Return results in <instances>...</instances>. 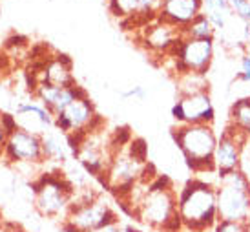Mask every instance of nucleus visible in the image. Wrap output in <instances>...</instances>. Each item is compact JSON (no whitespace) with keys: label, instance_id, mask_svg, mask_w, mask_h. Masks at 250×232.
<instances>
[{"label":"nucleus","instance_id":"nucleus-18","mask_svg":"<svg viewBox=\"0 0 250 232\" xmlns=\"http://www.w3.org/2000/svg\"><path fill=\"white\" fill-rule=\"evenodd\" d=\"M203 15H207V19L214 24L217 33L227 28L230 19L234 17L229 0H203Z\"/></svg>","mask_w":250,"mask_h":232},{"label":"nucleus","instance_id":"nucleus-6","mask_svg":"<svg viewBox=\"0 0 250 232\" xmlns=\"http://www.w3.org/2000/svg\"><path fill=\"white\" fill-rule=\"evenodd\" d=\"M113 219H117V214L97 194H86L84 197L73 196L70 212L64 219V231L91 232L93 229L106 225Z\"/></svg>","mask_w":250,"mask_h":232},{"label":"nucleus","instance_id":"nucleus-28","mask_svg":"<svg viewBox=\"0 0 250 232\" xmlns=\"http://www.w3.org/2000/svg\"><path fill=\"white\" fill-rule=\"evenodd\" d=\"M123 229V223H121V219H113L110 223H106V225H101L97 229H93L91 232H119Z\"/></svg>","mask_w":250,"mask_h":232},{"label":"nucleus","instance_id":"nucleus-4","mask_svg":"<svg viewBox=\"0 0 250 232\" xmlns=\"http://www.w3.org/2000/svg\"><path fill=\"white\" fill-rule=\"evenodd\" d=\"M217 218L221 221L250 223V177L243 170L215 174Z\"/></svg>","mask_w":250,"mask_h":232},{"label":"nucleus","instance_id":"nucleus-7","mask_svg":"<svg viewBox=\"0 0 250 232\" xmlns=\"http://www.w3.org/2000/svg\"><path fill=\"white\" fill-rule=\"evenodd\" d=\"M215 55V41L214 39H188L183 37L172 53L167 57L172 61V71L175 75L185 71H195L207 75L212 68Z\"/></svg>","mask_w":250,"mask_h":232},{"label":"nucleus","instance_id":"nucleus-15","mask_svg":"<svg viewBox=\"0 0 250 232\" xmlns=\"http://www.w3.org/2000/svg\"><path fill=\"white\" fill-rule=\"evenodd\" d=\"M201 13L203 0H163V6L157 17L161 21L183 29Z\"/></svg>","mask_w":250,"mask_h":232},{"label":"nucleus","instance_id":"nucleus-11","mask_svg":"<svg viewBox=\"0 0 250 232\" xmlns=\"http://www.w3.org/2000/svg\"><path fill=\"white\" fill-rule=\"evenodd\" d=\"M143 28H145V31H143V42H145L146 49H150V51L163 57L170 55L172 49L183 39V29H179L174 24H168V22L161 21L159 17L153 19L152 22H148Z\"/></svg>","mask_w":250,"mask_h":232},{"label":"nucleus","instance_id":"nucleus-12","mask_svg":"<svg viewBox=\"0 0 250 232\" xmlns=\"http://www.w3.org/2000/svg\"><path fill=\"white\" fill-rule=\"evenodd\" d=\"M17 125L19 130L28 132L33 135H42L48 132L49 127L55 125V117L49 112L44 105H37V103H29V105H22L17 110Z\"/></svg>","mask_w":250,"mask_h":232},{"label":"nucleus","instance_id":"nucleus-29","mask_svg":"<svg viewBox=\"0 0 250 232\" xmlns=\"http://www.w3.org/2000/svg\"><path fill=\"white\" fill-rule=\"evenodd\" d=\"M26 44V37H11L9 41H7V46L11 48V46H24Z\"/></svg>","mask_w":250,"mask_h":232},{"label":"nucleus","instance_id":"nucleus-14","mask_svg":"<svg viewBox=\"0 0 250 232\" xmlns=\"http://www.w3.org/2000/svg\"><path fill=\"white\" fill-rule=\"evenodd\" d=\"M37 97L41 99V103L49 112L53 113L55 117L57 113H61L66 108V106L73 103L75 99L86 97L88 93L84 88H81L79 84L70 86V88H61V86H53V84H46V83H41L39 88L35 90Z\"/></svg>","mask_w":250,"mask_h":232},{"label":"nucleus","instance_id":"nucleus-26","mask_svg":"<svg viewBox=\"0 0 250 232\" xmlns=\"http://www.w3.org/2000/svg\"><path fill=\"white\" fill-rule=\"evenodd\" d=\"M0 128H2V132L9 137L11 134H15L17 130H19V125H17V117L11 115V113H2L0 115Z\"/></svg>","mask_w":250,"mask_h":232},{"label":"nucleus","instance_id":"nucleus-27","mask_svg":"<svg viewBox=\"0 0 250 232\" xmlns=\"http://www.w3.org/2000/svg\"><path fill=\"white\" fill-rule=\"evenodd\" d=\"M121 97L126 99V101H130V99H133V101H143L146 97V92L143 86H132L130 90L121 92Z\"/></svg>","mask_w":250,"mask_h":232},{"label":"nucleus","instance_id":"nucleus-20","mask_svg":"<svg viewBox=\"0 0 250 232\" xmlns=\"http://www.w3.org/2000/svg\"><path fill=\"white\" fill-rule=\"evenodd\" d=\"M61 130L59 132H46L42 135V154L51 161H64L66 159V150H68V139H61Z\"/></svg>","mask_w":250,"mask_h":232},{"label":"nucleus","instance_id":"nucleus-3","mask_svg":"<svg viewBox=\"0 0 250 232\" xmlns=\"http://www.w3.org/2000/svg\"><path fill=\"white\" fill-rule=\"evenodd\" d=\"M217 137L214 125H177L172 130V139L195 176L215 174L214 152Z\"/></svg>","mask_w":250,"mask_h":232},{"label":"nucleus","instance_id":"nucleus-2","mask_svg":"<svg viewBox=\"0 0 250 232\" xmlns=\"http://www.w3.org/2000/svg\"><path fill=\"white\" fill-rule=\"evenodd\" d=\"M133 218L155 232H181L177 216V189L167 176H157L141 197Z\"/></svg>","mask_w":250,"mask_h":232},{"label":"nucleus","instance_id":"nucleus-16","mask_svg":"<svg viewBox=\"0 0 250 232\" xmlns=\"http://www.w3.org/2000/svg\"><path fill=\"white\" fill-rule=\"evenodd\" d=\"M41 83L53 86H61V88H70L75 86V77L71 73V59L66 53H59L53 59H49L44 71H42Z\"/></svg>","mask_w":250,"mask_h":232},{"label":"nucleus","instance_id":"nucleus-24","mask_svg":"<svg viewBox=\"0 0 250 232\" xmlns=\"http://www.w3.org/2000/svg\"><path fill=\"white\" fill-rule=\"evenodd\" d=\"M214 232H250V223H239V221H217Z\"/></svg>","mask_w":250,"mask_h":232},{"label":"nucleus","instance_id":"nucleus-34","mask_svg":"<svg viewBox=\"0 0 250 232\" xmlns=\"http://www.w3.org/2000/svg\"><path fill=\"white\" fill-rule=\"evenodd\" d=\"M249 46H250V39H249Z\"/></svg>","mask_w":250,"mask_h":232},{"label":"nucleus","instance_id":"nucleus-30","mask_svg":"<svg viewBox=\"0 0 250 232\" xmlns=\"http://www.w3.org/2000/svg\"><path fill=\"white\" fill-rule=\"evenodd\" d=\"M2 150H6V134L2 132V128H0V152Z\"/></svg>","mask_w":250,"mask_h":232},{"label":"nucleus","instance_id":"nucleus-32","mask_svg":"<svg viewBox=\"0 0 250 232\" xmlns=\"http://www.w3.org/2000/svg\"><path fill=\"white\" fill-rule=\"evenodd\" d=\"M119 232H143V231H139V229H133V227H125L123 225V229Z\"/></svg>","mask_w":250,"mask_h":232},{"label":"nucleus","instance_id":"nucleus-1","mask_svg":"<svg viewBox=\"0 0 250 232\" xmlns=\"http://www.w3.org/2000/svg\"><path fill=\"white\" fill-rule=\"evenodd\" d=\"M177 216L181 232L214 231L217 218L215 185L195 176L177 190Z\"/></svg>","mask_w":250,"mask_h":232},{"label":"nucleus","instance_id":"nucleus-23","mask_svg":"<svg viewBox=\"0 0 250 232\" xmlns=\"http://www.w3.org/2000/svg\"><path fill=\"white\" fill-rule=\"evenodd\" d=\"M229 6L234 17L245 24H250V0H229Z\"/></svg>","mask_w":250,"mask_h":232},{"label":"nucleus","instance_id":"nucleus-10","mask_svg":"<svg viewBox=\"0 0 250 232\" xmlns=\"http://www.w3.org/2000/svg\"><path fill=\"white\" fill-rule=\"evenodd\" d=\"M247 139L249 137L245 134L227 125V128L217 137V145H215L214 152V170L217 176L241 169L243 148L247 145Z\"/></svg>","mask_w":250,"mask_h":232},{"label":"nucleus","instance_id":"nucleus-17","mask_svg":"<svg viewBox=\"0 0 250 232\" xmlns=\"http://www.w3.org/2000/svg\"><path fill=\"white\" fill-rule=\"evenodd\" d=\"M175 88H177V97H183V95H192V93L210 92V83L208 77L203 73L185 71V73L175 75Z\"/></svg>","mask_w":250,"mask_h":232},{"label":"nucleus","instance_id":"nucleus-5","mask_svg":"<svg viewBox=\"0 0 250 232\" xmlns=\"http://www.w3.org/2000/svg\"><path fill=\"white\" fill-rule=\"evenodd\" d=\"M33 192L35 209L41 216L51 219H66L75 196V189L66 177L46 174L33 185Z\"/></svg>","mask_w":250,"mask_h":232},{"label":"nucleus","instance_id":"nucleus-22","mask_svg":"<svg viewBox=\"0 0 250 232\" xmlns=\"http://www.w3.org/2000/svg\"><path fill=\"white\" fill-rule=\"evenodd\" d=\"M128 152L132 157H135L137 161L141 163H148V145H146L145 139L141 137H135L128 143Z\"/></svg>","mask_w":250,"mask_h":232},{"label":"nucleus","instance_id":"nucleus-25","mask_svg":"<svg viewBox=\"0 0 250 232\" xmlns=\"http://www.w3.org/2000/svg\"><path fill=\"white\" fill-rule=\"evenodd\" d=\"M236 81L250 84V53H247V51L239 57V71L236 75Z\"/></svg>","mask_w":250,"mask_h":232},{"label":"nucleus","instance_id":"nucleus-13","mask_svg":"<svg viewBox=\"0 0 250 232\" xmlns=\"http://www.w3.org/2000/svg\"><path fill=\"white\" fill-rule=\"evenodd\" d=\"M6 152L15 161L39 163L44 159V154H42V139L39 135L28 134V132H22V130H17L15 134H11L7 137Z\"/></svg>","mask_w":250,"mask_h":232},{"label":"nucleus","instance_id":"nucleus-31","mask_svg":"<svg viewBox=\"0 0 250 232\" xmlns=\"http://www.w3.org/2000/svg\"><path fill=\"white\" fill-rule=\"evenodd\" d=\"M11 223H2V221H0V232H13L11 231Z\"/></svg>","mask_w":250,"mask_h":232},{"label":"nucleus","instance_id":"nucleus-33","mask_svg":"<svg viewBox=\"0 0 250 232\" xmlns=\"http://www.w3.org/2000/svg\"><path fill=\"white\" fill-rule=\"evenodd\" d=\"M247 145H249V147H250V135H249V139H247Z\"/></svg>","mask_w":250,"mask_h":232},{"label":"nucleus","instance_id":"nucleus-9","mask_svg":"<svg viewBox=\"0 0 250 232\" xmlns=\"http://www.w3.org/2000/svg\"><path fill=\"white\" fill-rule=\"evenodd\" d=\"M172 117L177 125H214L215 106L210 92L177 97L172 106Z\"/></svg>","mask_w":250,"mask_h":232},{"label":"nucleus","instance_id":"nucleus-21","mask_svg":"<svg viewBox=\"0 0 250 232\" xmlns=\"http://www.w3.org/2000/svg\"><path fill=\"white\" fill-rule=\"evenodd\" d=\"M215 35H217V31H215L214 24L203 13L190 22L187 28H183V37H188V39H214L215 41Z\"/></svg>","mask_w":250,"mask_h":232},{"label":"nucleus","instance_id":"nucleus-19","mask_svg":"<svg viewBox=\"0 0 250 232\" xmlns=\"http://www.w3.org/2000/svg\"><path fill=\"white\" fill-rule=\"evenodd\" d=\"M229 125L249 137L250 135V97L237 99L236 103L230 106Z\"/></svg>","mask_w":250,"mask_h":232},{"label":"nucleus","instance_id":"nucleus-8","mask_svg":"<svg viewBox=\"0 0 250 232\" xmlns=\"http://www.w3.org/2000/svg\"><path fill=\"white\" fill-rule=\"evenodd\" d=\"M104 125L103 117H99L95 112V106L90 101V97L75 99L73 103L64 108L61 113L55 115V127L64 135L71 134H88L91 130L101 128Z\"/></svg>","mask_w":250,"mask_h":232}]
</instances>
